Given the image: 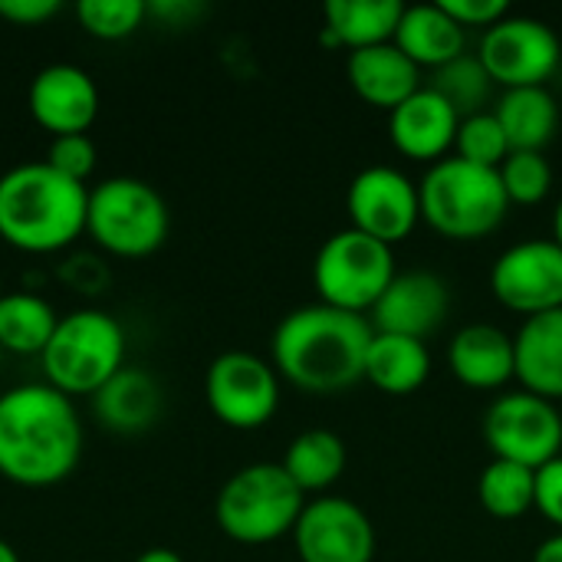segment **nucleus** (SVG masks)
<instances>
[{
    "label": "nucleus",
    "mask_w": 562,
    "mask_h": 562,
    "mask_svg": "<svg viewBox=\"0 0 562 562\" xmlns=\"http://www.w3.org/2000/svg\"><path fill=\"white\" fill-rule=\"evenodd\" d=\"M82 422L69 395L46 382L7 389L0 395V477L43 491L79 468Z\"/></svg>",
    "instance_id": "nucleus-1"
},
{
    "label": "nucleus",
    "mask_w": 562,
    "mask_h": 562,
    "mask_svg": "<svg viewBox=\"0 0 562 562\" xmlns=\"http://www.w3.org/2000/svg\"><path fill=\"white\" fill-rule=\"evenodd\" d=\"M372 323L326 303L300 306L273 329V369L310 395H333L366 379Z\"/></svg>",
    "instance_id": "nucleus-2"
},
{
    "label": "nucleus",
    "mask_w": 562,
    "mask_h": 562,
    "mask_svg": "<svg viewBox=\"0 0 562 562\" xmlns=\"http://www.w3.org/2000/svg\"><path fill=\"white\" fill-rule=\"evenodd\" d=\"M89 188L46 161H23L0 175V240L23 254H56L86 234Z\"/></svg>",
    "instance_id": "nucleus-3"
},
{
    "label": "nucleus",
    "mask_w": 562,
    "mask_h": 562,
    "mask_svg": "<svg viewBox=\"0 0 562 562\" xmlns=\"http://www.w3.org/2000/svg\"><path fill=\"white\" fill-rule=\"evenodd\" d=\"M418 198L422 221L448 240H481L494 234L510 211L497 168H481L458 155L425 171Z\"/></svg>",
    "instance_id": "nucleus-4"
},
{
    "label": "nucleus",
    "mask_w": 562,
    "mask_h": 562,
    "mask_svg": "<svg viewBox=\"0 0 562 562\" xmlns=\"http://www.w3.org/2000/svg\"><path fill=\"white\" fill-rule=\"evenodd\" d=\"M128 339L115 316L102 310H76L59 316L43 349V375L63 395H95L125 369Z\"/></svg>",
    "instance_id": "nucleus-5"
},
{
    "label": "nucleus",
    "mask_w": 562,
    "mask_h": 562,
    "mask_svg": "<svg viewBox=\"0 0 562 562\" xmlns=\"http://www.w3.org/2000/svg\"><path fill=\"white\" fill-rule=\"evenodd\" d=\"M306 494L290 481L283 464H247L231 474L217 494L214 517L224 537L244 547H263L293 533Z\"/></svg>",
    "instance_id": "nucleus-6"
},
{
    "label": "nucleus",
    "mask_w": 562,
    "mask_h": 562,
    "mask_svg": "<svg viewBox=\"0 0 562 562\" xmlns=\"http://www.w3.org/2000/svg\"><path fill=\"white\" fill-rule=\"evenodd\" d=\"M171 214L165 198L142 178H105L89 191L86 234L112 257L138 260L168 240Z\"/></svg>",
    "instance_id": "nucleus-7"
},
{
    "label": "nucleus",
    "mask_w": 562,
    "mask_h": 562,
    "mask_svg": "<svg viewBox=\"0 0 562 562\" xmlns=\"http://www.w3.org/2000/svg\"><path fill=\"white\" fill-rule=\"evenodd\" d=\"M392 280V247L356 227L333 234L313 260V286L319 293V303L346 313H372Z\"/></svg>",
    "instance_id": "nucleus-8"
},
{
    "label": "nucleus",
    "mask_w": 562,
    "mask_h": 562,
    "mask_svg": "<svg viewBox=\"0 0 562 562\" xmlns=\"http://www.w3.org/2000/svg\"><path fill=\"white\" fill-rule=\"evenodd\" d=\"M484 441L497 461L540 471L562 451L560 408L533 392L501 395L484 412Z\"/></svg>",
    "instance_id": "nucleus-9"
},
{
    "label": "nucleus",
    "mask_w": 562,
    "mask_h": 562,
    "mask_svg": "<svg viewBox=\"0 0 562 562\" xmlns=\"http://www.w3.org/2000/svg\"><path fill=\"white\" fill-rule=\"evenodd\" d=\"M204 398L221 425L234 431H257L280 408V375L254 352H221L207 366Z\"/></svg>",
    "instance_id": "nucleus-10"
},
{
    "label": "nucleus",
    "mask_w": 562,
    "mask_h": 562,
    "mask_svg": "<svg viewBox=\"0 0 562 562\" xmlns=\"http://www.w3.org/2000/svg\"><path fill=\"white\" fill-rule=\"evenodd\" d=\"M487 76L504 89L547 86V79L560 69L562 46L553 26L533 16H504L491 30H484L481 53Z\"/></svg>",
    "instance_id": "nucleus-11"
},
{
    "label": "nucleus",
    "mask_w": 562,
    "mask_h": 562,
    "mask_svg": "<svg viewBox=\"0 0 562 562\" xmlns=\"http://www.w3.org/2000/svg\"><path fill=\"white\" fill-rule=\"evenodd\" d=\"M491 290L527 319L562 310V247L553 237L507 247L491 267Z\"/></svg>",
    "instance_id": "nucleus-12"
},
{
    "label": "nucleus",
    "mask_w": 562,
    "mask_h": 562,
    "mask_svg": "<svg viewBox=\"0 0 562 562\" xmlns=\"http://www.w3.org/2000/svg\"><path fill=\"white\" fill-rule=\"evenodd\" d=\"M346 207L356 231L389 247L402 244L422 221L418 184H412V178L389 165H372L359 171L349 184Z\"/></svg>",
    "instance_id": "nucleus-13"
},
{
    "label": "nucleus",
    "mask_w": 562,
    "mask_h": 562,
    "mask_svg": "<svg viewBox=\"0 0 562 562\" xmlns=\"http://www.w3.org/2000/svg\"><path fill=\"white\" fill-rule=\"evenodd\" d=\"M300 562H372L375 527L369 514L346 497L310 501L293 527Z\"/></svg>",
    "instance_id": "nucleus-14"
},
{
    "label": "nucleus",
    "mask_w": 562,
    "mask_h": 562,
    "mask_svg": "<svg viewBox=\"0 0 562 562\" xmlns=\"http://www.w3.org/2000/svg\"><path fill=\"white\" fill-rule=\"evenodd\" d=\"M26 105L33 122L53 138L86 135L99 119V86L82 66L49 63L33 76Z\"/></svg>",
    "instance_id": "nucleus-15"
},
{
    "label": "nucleus",
    "mask_w": 562,
    "mask_h": 562,
    "mask_svg": "<svg viewBox=\"0 0 562 562\" xmlns=\"http://www.w3.org/2000/svg\"><path fill=\"white\" fill-rule=\"evenodd\" d=\"M451 310V290L448 283L431 270H405L395 273L375 310L369 313L375 333L389 336H408V339H428Z\"/></svg>",
    "instance_id": "nucleus-16"
},
{
    "label": "nucleus",
    "mask_w": 562,
    "mask_h": 562,
    "mask_svg": "<svg viewBox=\"0 0 562 562\" xmlns=\"http://www.w3.org/2000/svg\"><path fill=\"white\" fill-rule=\"evenodd\" d=\"M461 115L428 86L389 115L392 145L412 161H441L458 138Z\"/></svg>",
    "instance_id": "nucleus-17"
},
{
    "label": "nucleus",
    "mask_w": 562,
    "mask_h": 562,
    "mask_svg": "<svg viewBox=\"0 0 562 562\" xmlns=\"http://www.w3.org/2000/svg\"><path fill=\"white\" fill-rule=\"evenodd\" d=\"M448 369L468 389H481V392L504 389L510 379H517L514 339L501 326L471 323L458 329V336L451 339Z\"/></svg>",
    "instance_id": "nucleus-18"
},
{
    "label": "nucleus",
    "mask_w": 562,
    "mask_h": 562,
    "mask_svg": "<svg viewBox=\"0 0 562 562\" xmlns=\"http://www.w3.org/2000/svg\"><path fill=\"white\" fill-rule=\"evenodd\" d=\"M346 76L362 102L389 112L422 89V69L395 43L352 49L346 63Z\"/></svg>",
    "instance_id": "nucleus-19"
},
{
    "label": "nucleus",
    "mask_w": 562,
    "mask_h": 562,
    "mask_svg": "<svg viewBox=\"0 0 562 562\" xmlns=\"http://www.w3.org/2000/svg\"><path fill=\"white\" fill-rule=\"evenodd\" d=\"M514 362L524 392L547 402L562 398V310L530 316L514 336Z\"/></svg>",
    "instance_id": "nucleus-20"
},
{
    "label": "nucleus",
    "mask_w": 562,
    "mask_h": 562,
    "mask_svg": "<svg viewBox=\"0 0 562 562\" xmlns=\"http://www.w3.org/2000/svg\"><path fill=\"white\" fill-rule=\"evenodd\" d=\"M418 69H441L451 59L464 56V26L441 3H415L405 7L402 23L392 40Z\"/></svg>",
    "instance_id": "nucleus-21"
},
{
    "label": "nucleus",
    "mask_w": 562,
    "mask_h": 562,
    "mask_svg": "<svg viewBox=\"0 0 562 562\" xmlns=\"http://www.w3.org/2000/svg\"><path fill=\"white\" fill-rule=\"evenodd\" d=\"M323 13H326V26H323L319 40L326 46L366 49V46L395 40L405 3H398V0H329L323 7Z\"/></svg>",
    "instance_id": "nucleus-22"
},
{
    "label": "nucleus",
    "mask_w": 562,
    "mask_h": 562,
    "mask_svg": "<svg viewBox=\"0 0 562 562\" xmlns=\"http://www.w3.org/2000/svg\"><path fill=\"white\" fill-rule=\"evenodd\" d=\"M510 151H543L560 128V105L547 86L507 89L494 109Z\"/></svg>",
    "instance_id": "nucleus-23"
},
{
    "label": "nucleus",
    "mask_w": 562,
    "mask_h": 562,
    "mask_svg": "<svg viewBox=\"0 0 562 562\" xmlns=\"http://www.w3.org/2000/svg\"><path fill=\"white\" fill-rule=\"evenodd\" d=\"M92 405L105 428L119 435H138L155 425L161 412V392L148 372L125 366L105 389L92 395Z\"/></svg>",
    "instance_id": "nucleus-24"
},
{
    "label": "nucleus",
    "mask_w": 562,
    "mask_h": 562,
    "mask_svg": "<svg viewBox=\"0 0 562 562\" xmlns=\"http://www.w3.org/2000/svg\"><path fill=\"white\" fill-rule=\"evenodd\" d=\"M431 375V356L422 339L375 333L366 356V382L389 395H412Z\"/></svg>",
    "instance_id": "nucleus-25"
},
{
    "label": "nucleus",
    "mask_w": 562,
    "mask_h": 562,
    "mask_svg": "<svg viewBox=\"0 0 562 562\" xmlns=\"http://www.w3.org/2000/svg\"><path fill=\"white\" fill-rule=\"evenodd\" d=\"M349 464L346 445L336 431L326 428H310L296 435L283 454V471L303 494H319L329 491Z\"/></svg>",
    "instance_id": "nucleus-26"
},
{
    "label": "nucleus",
    "mask_w": 562,
    "mask_h": 562,
    "mask_svg": "<svg viewBox=\"0 0 562 562\" xmlns=\"http://www.w3.org/2000/svg\"><path fill=\"white\" fill-rule=\"evenodd\" d=\"M56 310L46 296L16 290L0 296V352L10 356H43L56 333Z\"/></svg>",
    "instance_id": "nucleus-27"
},
{
    "label": "nucleus",
    "mask_w": 562,
    "mask_h": 562,
    "mask_svg": "<svg viewBox=\"0 0 562 562\" xmlns=\"http://www.w3.org/2000/svg\"><path fill=\"white\" fill-rule=\"evenodd\" d=\"M477 501L494 520H520L537 504V471L494 458L481 471Z\"/></svg>",
    "instance_id": "nucleus-28"
},
{
    "label": "nucleus",
    "mask_w": 562,
    "mask_h": 562,
    "mask_svg": "<svg viewBox=\"0 0 562 562\" xmlns=\"http://www.w3.org/2000/svg\"><path fill=\"white\" fill-rule=\"evenodd\" d=\"M431 89L461 115H477L484 112V102L491 99V89H494V79L487 76L484 63L477 56H458L451 59L448 66L435 69V82Z\"/></svg>",
    "instance_id": "nucleus-29"
},
{
    "label": "nucleus",
    "mask_w": 562,
    "mask_h": 562,
    "mask_svg": "<svg viewBox=\"0 0 562 562\" xmlns=\"http://www.w3.org/2000/svg\"><path fill=\"white\" fill-rule=\"evenodd\" d=\"M148 16L145 0H82L76 3V20L79 26L105 43L132 36Z\"/></svg>",
    "instance_id": "nucleus-30"
},
{
    "label": "nucleus",
    "mask_w": 562,
    "mask_h": 562,
    "mask_svg": "<svg viewBox=\"0 0 562 562\" xmlns=\"http://www.w3.org/2000/svg\"><path fill=\"white\" fill-rule=\"evenodd\" d=\"M454 148H458V158L481 165V168H501L510 155V142L494 112H477V115L461 119Z\"/></svg>",
    "instance_id": "nucleus-31"
},
{
    "label": "nucleus",
    "mask_w": 562,
    "mask_h": 562,
    "mask_svg": "<svg viewBox=\"0 0 562 562\" xmlns=\"http://www.w3.org/2000/svg\"><path fill=\"white\" fill-rule=\"evenodd\" d=\"M497 175L510 204H540L553 188V168L543 151H510Z\"/></svg>",
    "instance_id": "nucleus-32"
},
{
    "label": "nucleus",
    "mask_w": 562,
    "mask_h": 562,
    "mask_svg": "<svg viewBox=\"0 0 562 562\" xmlns=\"http://www.w3.org/2000/svg\"><path fill=\"white\" fill-rule=\"evenodd\" d=\"M43 161L53 171H59L63 178L86 184V178L95 171L99 151H95V142L89 135H59V138H49Z\"/></svg>",
    "instance_id": "nucleus-33"
},
{
    "label": "nucleus",
    "mask_w": 562,
    "mask_h": 562,
    "mask_svg": "<svg viewBox=\"0 0 562 562\" xmlns=\"http://www.w3.org/2000/svg\"><path fill=\"white\" fill-rule=\"evenodd\" d=\"M464 30L468 26H494V23H501L507 13H510V7L504 3V0H438Z\"/></svg>",
    "instance_id": "nucleus-34"
},
{
    "label": "nucleus",
    "mask_w": 562,
    "mask_h": 562,
    "mask_svg": "<svg viewBox=\"0 0 562 562\" xmlns=\"http://www.w3.org/2000/svg\"><path fill=\"white\" fill-rule=\"evenodd\" d=\"M550 524H557L562 533V454L537 471V504H533Z\"/></svg>",
    "instance_id": "nucleus-35"
},
{
    "label": "nucleus",
    "mask_w": 562,
    "mask_h": 562,
    "mask_svg": "<svg viewBox=\"0 0 562 562\" xmlns=\"http://www.w3.org/2000/svg\"><path fill=\"white\" fill-rule=\"evenodd\" d=\"M63 10L59 0H0V20L13 26H40Z\"/></svg>",
    "instance_id": "nucleus-36"
},
{
    "label": "nucleus",
    "mask_w": 562,
    "mask_h": 562,
    "mask_svg": "<svg viewBox=\"0 0 562 562\" xmlns=\"http://www.w3.org/2000/svg\"><path fill=\"white\" fill-rule=\"evenodd\" d=\"M533 562H562V533L543 540L533 553Z\"/></svg>",
    "instance_id": "nucleus-37"
},
{
    "label": "nucleus",
    "mask_w": 562,
    "mask_h": 562,
    "mask_svg": "<svg viewBox=\"0 0 562 562\" xmlns=\"http://www.w3.org/2000/svg\"><path fill=\"white\" fill-rule=\"evenodd\" d=\"M135 562H184L175 550H168V547H151V550H145L142 557Z\"/></svg>",
    "instance_id": "nucleus-38"
},
{
    "label": "nucleus",
    "mask_w": 562,
    "mask_h": 562,
    "mask_svg": "<svg viewBox=\"0 0 562 562\" xmlns=\"http://www.w3.org/2000/svg\"><path fill=\"white\" fill-rule=\"evenodd\" d=\"M553 240L562 247V201L557 204V211H553Z\"/></svg>",
    "instance_id": "nucleus-39"
},
{
    "label": "nucleus",
    "mask_w": 562,
    "mask_h": 562,
    "mask_svg": "<svg viewBox=\"0 0 562 562\" xmlns=\"http://www.w3.org/2000/svg\"><path fill=\"white\" fill-rule=\"evenodd\" d=\"M0 562H20V557H16V550L7 543V540H0Z\"/></svg>",
    "instance_id": "nucleus-40"
},
{
    "label": "nucleus",
    "mask_w": 562,
    "mask_h": 562,
    "mask_svg": "<svg viewBox=\"0 0 562 562\" xmlns=\"http://www.w3.org/2000/svg\"><path fill=\"white\" fill-rule=\"evenodd\" d=\"M0 296H3V283H0Z\"/></svg>",
    "instance_id": "nucleus-41"
}]
</instances>
